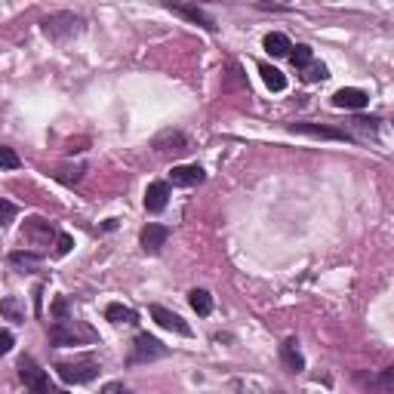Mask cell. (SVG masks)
<instances>
[{
	"mask_svg": "<svg viewBox=\"0 0 394 394\" xmlns=\"http://www.w3.org/2000/svg\"><path fill=\"white\" fill-rule=\"evenodd\" d=\"M41 25H43V34H47L50 41H56V43L71 41V37H77L83 31V19L77 16V12H68V10L50 12Z\"/></svg>",
	"mask_w": 394,
	"mask_h": 394,
	"instance_id": "6da1fadb",
	"label": "cell"
},
{
	"mask_svg": "<svg viewBox=\"0 0 394 394\" xmlns=\"http://www.w3.org/2000/svg\"><path fill=\"white\" fill-rule=\"evenodd\" d=\"M50 339H52V345L65 348V345L93 342V339H96V333L90 330V326L77 324L74 318H68V320H56V326H52V330H50Z\"/></svg>",
	"mask_w": 394,
	"mask_h": 394,
	"instance_id": "7a4b0ae2",
	"label": "cell"
},
{
	"mask_svg": "<svg viewBox=\"0 0 394 394\" xmlns=\"http://www.w3.org/2000/svg\"><path fill=\"white\" fill-rule=\"evenodd\" d=\"M167 354H169V348L163 345L160 339L148 336V333H139V336L133 339V351H129L127 364H129V366L151 364V360H160V357H167Z\"/></svg>",
	"mask_w": 394,
	"mask_h": 394,
	"instance_id": "3957f363",
	"label": "cell"
},
{
	"mask_svg": "<svg viewBox=\"0 0 394 394\" xmlns=\"http://www.w3.org/2000/svg\"><path fill=\"white\" fill-rule=\"evenodd\" d=\"M59 376L65 379V382H74V385H83V382H93L98 376V360L93 357H81L74 360V364H56Z\"/></svg>",
	"mask_w": 394,
	"mask_h": 394,
	"instance_id": "277c9868",
	"label": "cell"
},
{
	"mask_svg": "<svg viewBox=\"0 0 394 394\" xmlns=\"http://www.w3.org/2000/svg\"><path fill=\"white\" fill-rule=\"evenodd\" d=\"M19 376H22V382L31 388V394H52L50 376L37 366L34 357H22V360H19Z\"/></svg>",
	"mask_w": 394,
	"mask_h": 394,
	"instance_id": "5b68a950",
	"label": "cell"
},
{
	"mask_svg": "<svg viewBox=\"0 0 394 394\" xmlns=\"http://www.w3.org/2000/svg\"><path fill=\"white\" fill-rule=\"evenodd\" d=\"M290 133L311 136V139H326V142H354V136L345 133V129L320 127V123H290Z\"/></svg>",
	"mask_w": 394,
	"mask_h": 394,
	"instance_id": "8992f818",
	"label": "cell"
},
{
	"mask_svg": "<svg viewBox=\"0 0 394 394\" xmlns=\"http://www.w3.org/2000/svg\"><path fill=\"white\" fill-rule=\"evenodd\" d=\"M148 314L157 320V324L163 326V330H173V333H179V336H191V326H188L185 320H182L176 311H169V308H163V305H151V308H148Z\"/></svg>",
	"mask_w": 394,
	"mask_h": 394,
	"instance_id": "52a82bcc",
	"label": "cell"
},
{
	"mask_svg": "<svg viewBox=\"0 0 394 394\" xmlns=\"http://www.w3.org/2000/svg\"><path fill=\"white\" fill-rule=\"evenodd\" d=\"M142 249H145V253H160L163 247H167V240H169V228L167 225H145L142 228Z\"/></svg>",
	"mask_w": 394,
	"mask_h": 394,
	"instance_id": "ba28073f",
	"label": "cell"
},
{
	"mask_svg": "<svg viewBox=\"0 0 394 394\" xmlns=\"http://www.w3.org/2000/svg\"><path fill=\"white\" fill-rule=\"evenodd\" d=\"M154 148L160 151V154H182V151H188V139L179 129H163L154 139Z\"/></svg>",
	"mask_w": 394,
	"mask_h": 394,
	"instance_id": "9c48e42d",
	"label": "cell"
},
{
	"mask_svg": "<svg viewBox=\"0 0 394 394\" xmlns=\"http://www.w3.org/2000/svg\"><path fill=\"white\" fill-rule=\"evenodd\" d=\"M167 10H173V12H179V16H185L188 22H197L200 28H207V31H216L219 25H216V19L209 16V12H203L200 6H185V3H167Z\"/></svg>",
	"mask_w": 394,
	"mask_h": 394,
	"instance_id": "30bf717a",
	"label": "cell"
},
{
	"mask_svg": "<svg viewBox=\"0 0 394 394\" xmlns=\"http://www.w3.org/2000/svg\"><path fill=\"white\" fill-rule=\"evenodd\" d=\"M366 102H370V96H366L364 90H357V87H345V90H339V93L333 96V105H336V108H348V111L366 108Z\"/></svg>",
	"mask_w": 394,
	"mask_h": 394,
	"instance_id": "8fae6325",
	"label": "cell"
},
{
	"mask_svg": "<svg viewBox=\"0 0 394 394\" xmlns=\"http://www.w3.org/2000/svg\"><path fill=\"white\" fill-rule=\"evenodd\" d=\"M169 179H173V185H179V188H191V185H200V182L207 179V173H203L197 163H185V167H173Z\"/></svg>",
	"mask_w": 394,
	"mask_h": 394,
	"instance_id": "7c38bea8",
	"label": "cell"
},
{
	"mask_svg": "<svg viewBox=\"0 0 394 394\" xmlns=\"http://www.w3.org/2000/svg\"><path fill=\"white\" fill-rule=\"evenodd\" d=\"M169 200V185L167 182H151L145 188V209L148 213H160Z\"/></svg>",
	"mask_w": 394,
	"mask_h": 394,
	"instance_id": "4fadbf2b",
	"label": "cell"
},
{
	"mask_svg": "<svg viewBox=\"0 0 394 394\" xmlns=\"http://www.w3.org/2000/svg\"><path fill=\"white\" fill-rule=\"evenodd\" d=\"M280 357H284V366L290 373H302V370H305V357H302L299 342H296V339H287V342L280 345Z\"/></svg>",
	"mask_w": 394,
	"mask_h": 394,
	"instance_id": "5bb4252c",
	"label": "cell"
},
{
	"mask_svg": "<svg viewBox=\"0 0 394 394\" xmlns=\"http://www.w3.org/2000/svg\"><path fill=\"white\" fill-rule=\"evenodd\" d=\"M105 318H108L111 324H136V320H139V314H136L133 308L121 305V302H111V305L105 308Z\"/></svg>",
	"mask_w": 394,
	"mask_h": 394,
	"instance_id": "9a60e30c",
	"label": "cell"
},
{
	"mask_svg": "<svg viewBox=\"0 0 394 394\" xmlns=\"http://www.w3.org/2000/svg\"><path fill=\"white\" fill-rule=\"evenodd\" d=\"M262 47L271 52L274 59H280V56H290L293 43H290V37H287V34H278V31H274V34H268L265 41H262Z\"/></svg>",
	"mask_w": 394,
	"mask_h": 394,
	"instance_id": "2e32d148",
	"label": "cell"
},
{
	"mask_svg": "<svg viewBox=\"0 0 394 394\" xmlns=\"http://www.w3.org/2000/svg\"><path fill=\"white\" fill-rule=\"evenodd\" d=\"M259 74H262V81H265V87L271 90V93H284L287 90V77L280 74L278 68H271V65H259Z\"/></svg>",
	"mask_w": 394,
	"mask_h": 394,
	"instance_id": "e0dca14e",
	"label": "cell"
},
{
	"mask_svg": "<svg viewBox=\"0 0 394 394\" xmlns=\"http://www.w3.org/2000/svg\"><path fill=\"white\" fill-rule=\"evenodd\" d=\"M188 302H191V308L200 318H207L209 311H213V296H209L207 290H191L188 293Z\"/></svg>",
	"mask_w": 394,
	"mask_h": 394,
	"instance_id": "ac0fdd59",
	"label": "cell"
},
{
	"mask_svg": "<svg viewBox=\"0 0 394 394\" xmlns=\"http://www.w3.org/2000/svg\"><path fill=\"white\" fill-rule=\"evenodd\" d=\"M10 262L16 268H22V271H34V268L41 265V256L37 253H22V249H19V253H10Z\"/></svg>",
	"mask_w": 394,
	"mask_h": 394,
	"instance_id": "d6986e66",
	"label": "cell"
},
{
	"mask_svg": "<svg viewBox=\"0 0 394 394\" xmlns=\"http://www.w3.org/2000/svg\"><path fill=\"white\" fill-rule=\"evenodd\" d=\"M293 68L296 71H302V68H308V65L314 62V52H311V47H305V43H299V47H296V52H293Z\"/></svg>",
	"mask_w": 394,
	"mask_h": 394,
	"instance_id": "ffe728a7",
	"label": "cell"
},
{
	"mask_svg": "<svg viewBox=\"0 0 394 394\" xmlns=\"http://www.w3.org/2000/svg\"><path fill=\"white\" fill-rule=\"evenodd\" d=\"M0 314H6L10 320H22L25 318V311H22V305H19V299H0Z\"/></svg>",
	"mask_w": 394,
	"mask_h": 394,
	"instance_id": "44dd1931",
	"label": "cell"
},
{
	"mask_svg": "<svg viewBox=\"0 0 394 394\" xmlns=\"http://www.w3.org/2000/svg\"><path fill=\"white\" fill-rule=\"evenodd\" d=\"M0 167H3V169H19V167H22V157H19L12 148L0 145Z\"/></svg>",
	"mask_w": 394,
	"mask_h": 394,
	"instance_id": "7402d4cb",
	"label": "cell"
},
{
	"mask_svg": "<svg viewBox=\"0 0 394 394\" xmlns=\"http://www.w3.org/2000/svg\"><path fill=\"white\" fill-rule=\"evenodd\" d=\"M87 173V167L83 163H77V169L71 173V167H59V173H56V179L59 182H65V185H71V182H81V176Z\"/></svg>",
	"mask_w": 394,
	"mask_h": 394,
	"instance_id": "603a6c76",
	"label": "cell"
},
{
	"mask_svg": "<svg viewBox=\"0 0 394 394\" xmlns=\"http://www.w3.org/2000/svg\"><path fill=\"white\" fill-rule=\"evenodd\" d=\"M302 77H305V81H324V77H326V65L311 62L308 68H302Z\"/></svg>",
	"mask_w": 394,
	"mask_h": 394,
	"instance_id": "cb8c5ba5",
	"label": "cell"
},
{
	"mask_svg": "<svg viewBox=\"0 0 394 394\" xmlns=\"http://www.w3.org/2000/svg\"><path fill=\"white\" fill-rule=\"evenodd\" d=\"M12 219H16V207L10 200H0V228H6Z\"/></svg>",
	"mask_w": 394,
	"mask_h": 394,
	"instance_id": "d4e9b609",
	"label": "cell"
},
{
	"mask_svg": "<svg viewBox=\"0 0 394 394\" xmlns=\"http://www.w3.org/2000/svg\"><path fill=\"white\" fill-rule=\"evenodd\" d=\"M379 123H382L379 117H354L351 127H354V129H366V133H370V129H376Z\"/></svg>",
	"mask_w": 394,
	"mask_h": 394,
	"instance_id": "484cf974",
	"label": "cell"
},
{
	"mask_svg": "<svg viewBox=\"0 0 394 394\" xmlns=\"http://www.w3.org/2000/svg\"><path fill=\"white\" fill-rule=\"evenodd\" d=\"M52 318H56V320H68L71 318V314H68V302H65L62 296L52 302Z\"/></svg>",
	"mask_w": 394,
	"mask_h": 394,
	"instance_id": "4316f807",
	"label": "cell"
},
{
	"mask_svg": "<svg viewBox=\"0 0 394 394\" xmlns=\"http://www.w3.org/2000/svg\"><path fill=\"white\" fill-rule=\"evenodd\" d=\"M74 247V240L68 234H59V247H56V256H68V249Z\"/></svg>",
	"mask_w": 394,
	"mask_h": 394,
	"instance_id": "83f0119b",
	"label": "cell"
},
{
	"mask_svg": "<svg viewBox=\"0 0 394 394\" xmlns=\"http://www.w3.org/2000/svg\"><path fill=\"white\" fill-rule=\"evenodd\" d=\"M12 342H16V339H12V333H10V330H3V333H0V354H6V351H10Z\"/></svg>",
	"mask_w": 394,
	"mask_h": 394,
	"instance_id": "f1b7e54d",
	"label": "cell"
},
{
	"mask_svg": "<svg viewBox=\"0 0 394 394\" xmlns=\"http://www.w3.org/2000/svg\"><path fill=\"white\" fill-rule=\"evenodd\" d=\"M102 394H129V391L123 388V382H108V385L102 388Z\"/></svg>",
	"mask_w": 394,
	"mask_h": 394,
	"instance_id": "f546056e",
	"label": "cell"
},
{
	"mask_svg": "<svg viewBox=\"0 0 394 394\" xmlns=\"http://www.w3.org/2000/svg\"><path fill=\"white\" fill-rule=\"evenodd\" d=\"M59 394H65V391H59Z\"/></svg>",
	"mask_w": 394,
	"mask_h": 394,
	"instance_id": "4dcf8cb0",
	"label": "cell"
}]
</instances>
